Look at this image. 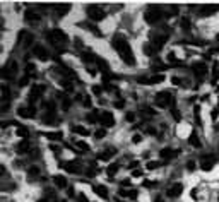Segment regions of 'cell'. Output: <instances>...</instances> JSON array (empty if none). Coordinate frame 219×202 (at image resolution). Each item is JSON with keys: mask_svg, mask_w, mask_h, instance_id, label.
Returning a JSON list of instances; mask_svg holds the SVG:
<instances>
[{"mask_svg": "<svg viewBox=\"0 0 219 202\" xmlns=\"http://www.w3.org/2000/svg\"><path fill=\"white\" fill-rule=\"evenodd\" d=\"M28 84H29V75H24V77L19 79V86H21V88H24V86H28Z\"/></svg>", "mask_w": 219, "mask_h": 202, "instance_id": "60d3db41", "label": "cell"}, {"mask_svg": "<svg viewBox=\"0 0 219 202\" xmlns=\"http://www.w3.org/2000/svg\"><path fill=\"white\" fill-rule=\"evenodd\" d=\"M38 202H50V201H48V199H39Z\"/></svg>", "mask_w": 219, "mask_h": 202, "instance_id": "94428289", "label": "cell"}, {"mask_svg": "<svg viewBox=\"0 0 219 202\" xmlns=\"http://www.w3.org/2000/svg\"><path fill=\"white\" fill-rule=\"evenodd\" d=\"M17 113H19V117H22V118H34L36 117V110L33 108V106H19V110H17Z\"/></svg>", "mask_w": 219, "mask_h": 202, "instance_id": "7c38bea8", "label": "cell"}, {"mask_svg": "<svg viewBox=\"0 0 219 202\" xmlns=\"http://www.w3.org/2000/svg\"><path fill=\"white\" fill-rule=\"evenodd\" d=\"M216 41H218V43H219V33H218V36H216Z\"/></svg>", "mask_w": 219, "mask_h": 202, "instance_id": "6125c7cd", "label": "cell"}, {"mask_svg": "<svg viewBox=\"0 0 219 202\" xmlns=\"http://www.w3.org/2000/svg\"><path fill=\"white\" fill-rule=\"evenodd\" d=\"M137 82L139 84H142V86H147V84H151V81H149V77H137Z\"/></svg>", "mask_w": 219, "mask_h": 202, "instance_id": "7bdbcfd3", "label": "cell"}, {"mask_svg": "<svg viewBox=\"0 0 219 202\" xmlns=\"http://www.w3.org/2000/svg\"><path fill=\"white\" fill-rule=\"evenodd\" d=\"M192 70H194V74H195V77L200 81V79H204V75L207 74V67H205L204 62H197V63L192 65Z\"/></svg>", "mask_w": 219, "mask_h": 202, "instance_id": "9c48e42d", "label": "cell"}, {"mask_svg": "<svg viewBox=\"0 0 219 202\" xmlns=\"http://www.w3.org/2000/svg\"><path fill=\"white\" fill-rule=\"evenodd\" d=\"M178 152H180V151H173V149L166 147V149H163V151L159 152V156H161V159H163V161H169V159H173Z\"/></svg>", "mask_w": 219, "mask_h": 202, "instance_id": "9a60e30c", "label": "cell"}, {"mask_svg": "<svg viewBox=\"0 0 219 202\" xmlns=\"http://www.w3.org/2000/svg\"><path fill=\"white\" fill-rule=\"evenodd\" d=\"M156 202H163V199H156Z\"/></svg>", "mask_w": 219, "mask_h": 202, "instance_id": "be15d7a7", "label": "cell"}, {"mask_svg": "<svg viewBox=\"0 0 219 202\" xmlns=\"http://www.w3.org/2000/svg\"><path fill=\"white\" fill-rule=\"evenodd\" d=\"M132 176H134V178H135V176H142V170H140V168L132 170Z\"/></svg>", "mask_w": 219, "mask_h": 202, "instance_id": "f6af8a7d", "label": "cell"}, {"mask_svg": "<svg viewBox=\"0 0 219 202\" xmlns=\"http://www.w3.org/2000/svg\"><path fill=\"white\" fill-rule=\"evenodd\" d=\"M180 24H182V29H183V31H188V29H190V26H192V24H190V21H188L187 17H183Z\"/></svg>", "mask_w": 219, "mask_h": 202, "instance_id": "f35d334b", "label": "cell"}, {"mask_svg": "<svg viewBox=\"0 0 219 202\" xmlns=\"http://www.w3.org/2000/svg\"><path fill=\"white\" fill-rule=\"evenodd\" d=\"M182 192H183V185L182 183H175L173 187L168 188V195H169V197H178Z\"/></svg>", "mask_w": 219, "mask_h": 202, "instance_id": "e0dca14e", "label": "cell"}, {"mask_svg": "<svg viewBox=\"0 0 219 202\" xmlns=\"http://www.w3.org/2000/svg\"><path fill=\"white\" fill-rule=\"evenodd\" d=\"M39 92H41V88H38V86H34V88L31 89V92H29V103H31V105L39 98Z\"/></svg>", "mask_w": 219, "mask_h": 202, "instance_id": "cb8c5ba5", "label": "cell"}, {"mask_svg": "<svg viewBox=\"0 0 219 202\" xmlns=\"http://www.w3.org/2000/svg\"><path fill=\"white\" fill-rule=\"evenodd\" d=\"M9 94H10V92H9V88L3 84V86H2V101H3V103L9 99Z\"/></svg>", "mask_w": 219, "mask_h": 202, "instance_id": "8d00e7d4", "label": "cell"}, {"mask_svg": "<svg viewBox=\"0 0 219 202\" xmlns=\"http://www.w3.org/2000/svg\"><path fill=\"white\" fill-rule=\"evenodd\" d=\"M132 142H134V144L140 142V135H134V137H132Z\"/></svg>", "mask_w": 219, "mask_h": 202, "instance_id": "11a10c76", "label": "cell"}, {"mask_svg": "<svg viewBox=\"0 0 219 202\" xmlns=\"http://www.w3.org/2000/svg\"><path fill=\"white\" fill-rule=\"evenodd\" d=\"M53 9H55V12H56V16H65L69 10H70V5L69 3H56V5H53Z\"/></svg>", "mask_w": 219, "mask_h": 202, "instance_id": "2e32d148", "label": "cell"}, {"mask_svg": "<svg viewBox=\"0 0 219 202\" xmlns=\"http://www.w3.org/2000/svg\"><path fill=\"white\" fill-rule=\"evenodd\" d=\"M33 55L36 57V58H39L41 62H46L48 58H50V53L46 52V48L45 46H41V45H36L34 48H33Z\"/></svg>", "mask_w": 219, "mask_h": 202, "instance_id": "ba28073f", "label": "cell"}, {"mask_svg": "<svg viewBox=\"0 0 219 202\" xmlns=\"http://www.w3.org/2000/svg\"><path fill=\"white\" fill-rule=\"evenodd\" d=\"M9 110V105H7V103H3V105H2V111H7Z\"/></svg>", "mask_w": 219, "mask_h": 202, "instance_id": "680465c9", "label": "cell"}, {"mask_svg": "<svg viewBox=\"0 0 219 202\" xmlns=\"http://www.w3.org/2000/svg\"><path fill=\"white\" fill-rule=\"evenodd\" d=\"M159 166H161L159 161H149V163H147V168H149V170H156V168H159Z\"/></svg>", "mask_w": 219, "mask_h": 202, "instance_id": "ee69618b", "label": "cell"}, {"mask_svg": "<svg viewBox=\"0 0 219 202\" xmlns=\"http://www.w3.org/2000/svg\"><path fill=\"white\" fill-rule=\"evenodd\" d=\"M171 81H173V84H180V82H182V81H180V79H178V77H173V79H171Z\"/></svg>", "mask_w": 219, "mask_h": 202, "instance_id": "6f0895ef", "label": "cell"}, {"mask_svg": "<svg viewBox=\"0 0 219 202\" xmlns=\"http://www.w3.org/2000/svg\"><path fill=\"white\" fill-rule=\"evenodd\" d=\"M53 183L58 187V188H67V178L62 176V175H55L53 176Z\"/></svg>", "mask_w": 219, "mask_h": 202, "instance_id": "ffe728a7", "label": "cell"}, {"mask_svg": "<svg viewBox=\"0 0 219 202\" xmlns=\"http://www.w3.org/2000/svg\"><path fill=\"white\" fill-rule=\"evenodd\" d=\"M142 113H144V115H154V110H152V108H146V106H144V108H142Z\"/></svg>", "mask_w": 219, "mask_h": 202, "instance_id": "c3c4849f", "label": "cell"}, {"mask_svg": "<svg viewBox=\"0 0 219 202\" xmlns=\"http://www.w3.org/2000/svg\"><path fill=\"white\" fill-rule=\"evenodd\" d=\"M144 187H146V188H154L156 183H154V182H144Z\"/></svg>", "mask_w": 219, "mask_h": 202, "instance_id": "f907efd6", "label": "cell"}, {"mask_svg": "<svg viewBox=\"0 0 219 202\" xmlns=\"http://www.w3.org/2000/svg\"><path fill=\"white\" fill-rule=\"evenodd\" d=\"M96 55H91V53H82V60L86 62V63H91V62H96Z\"/></svg>", "mask_w": 219, "mask_h": 202, "instance_id": "836d02e7", "label": "cell"}, {"mask_svg": "<svg viewBox=\"0 0 219 202\" xmlns=\"http://www.w3.org/2000/svg\"><path fill=\"white\" fill-rule=\"evenodd\" d=\"M72 132L74 134H79V135H89V130L86 129V127H81V125H74Z\"/></svg>", "mask_w": 219, "mask_h": 202, "instance_id": "83f0119b", "label": "cell"}, {"mask_svg": "<svg viewBox=\"0 0 219 202\" xmlns=\"http://www.w3.org/2000/svg\"><path fill=\"white\" fill-rule=\"evenodd\" d=\"M111 45H113V48L118 52V55L120 58L127 63V65H135V57L132 53V48H130V45H128V41L125 39V36H122V34H115L113 39H111Z\"/></svg>", "mask_w": 219, "mask_h": 202, "instance_id": "6da1fadb", "label": "cell"}, {"mask_svg": "<svg viewBox=\"0 0 219 202\" xmlns=\"http://www.w3.org/2000/svg\"><path fill=\"white\" fill-rule=\"evenodd\" d=\"M63 168H65V170H67L69 173H74V175L81 171V168H79V165H77L75 161H70V163H65V165H63Z\"/></svg>", "mask_w": 219, "mask_h": 202, "instance_id": "44dd1931", "label": "cell"}, {"mask_svg": "<svg viewBox=\"0 0 219 202\" xmlns=\"http://www.w3.org/2000/svg\"><path fill=\"white\" fill-rule=\"evenodd\" d=\"M45 137H48L50 141H58V139H62L63 135H62V132H45L43 134Z\"/></svg>", "mask_w": 219, "mask_h": 202, "instance_id": "4316f807", "label": "cell"}, {"mask_svg": "<svg viewBox=\"0 0 219 202\" xmlns=\"http://www.w3.org/2000/svg\"><path fill=\"white\" fill-rule=\"evenodd\" d=\"M86 14H87V17L94 21V22H98V21H103L105 16H106V12L99 7V5H87L86 7Z\"/></svg>", "mask_w": 219, "mask_h": 202, "instance_id": "277c9868", "label": "cell"}, {"mask_svg": "<svg viewBox=\"0 0 219 202\" xmlns=\"http://www.w3.org/2000/svg\"><path fill=\"white\" fill-rule=\"evenodd\" d=\"M28 149H29V142H28V139H22V141L17 144V147H16V151H17L19 154H24Z\"/></svg>", "mask_w": 219, "mask_h": 202, "instance_id": "603a6c76", "label": "cell"}, {"mask_svg": "<svg viewBox=\"0 0 219 202\" xmlns=\"http://www.w3.org/2000/svg\"><path fill=\"white\" fill-rule=\"evenodd\" d=\"M96 63H98L99 70H101V72L105 74V77H108V75H110V65H108V63H106V62H105L103 58H99V57L96 58Z\"/></svg>", "mask_w": 219, "mask_h": 202, "instance_id": "ac0fdd59", "label": "cell"}, {"mask_svg": "<svg viewBox=\"0 0 219 202\" xmlns=\"http://www.w3.org/2000/svg\"><path fill=\"white\" fill-rule=\"evenodd\" d=\"M149 81H151V84H159V82H163L164 81V75L163 74H156V75L149 77Z\"/></svg>", "mask_w": 219, "mask_h": 202, "instance_id": "4dcf8cb0", "label": "cell"}, {"mask_svg": "<svg viewBox=\"0 0 219 202\" xmlns=\"http://www.w3.org/2000/svg\"><path fill=\"white\" fill-rule=\"evenodd\" d=\"M216 12H219V5H204V7L199 9V16L200 17H209V16H212Z\"/></svg>", "mask_w": 219, "mask_h": 202, "instance_id": "8fae6325", "label": "cell"}, {"mask_svg": "<svg viewBox=\"0 0 219 202\" xmlns=\"http://www.w3.org/2000/svg\"><path fill=\"white\" fill-rule=\"evenodd\" d=\"M82 98H84V101H82L84 106H91V98L89 96H82Z\"/></svg>", "mask_w": 219, "mask_h": 202, "instance_id": "681fc988", "label": "cell"}, {"mask_svg": "<svg viewBox=\"0 0 219 202\" xmlns=\"http://www.w3.org/2000/svg\"><path fill=\"white\" fill-rule=\"evenodd\" d=\"M194 113H195V122H197V125H200V108L195 106V108H194Z\"/></svg>", "mask_w": 219, "mask_h": 202, "instance_id": "b9f144b4", "label": "cell"}, {"mask_svg": "<svg viewBox=\"0 0 219 202\" xmlns=\"http://www.w3.org/2000/svg\"><path fill=\"white\" fill-rule=\"evenodd\" d=\"M219 79V67L218 63H214V67H212V75H211V84H216Z\"/></svg>", "mask_w": 219, "mask_h": 202, "instance_id": "f546056e", "label": "cell"}, {"mask_svg": "<svg viewBox=\"0 0 219 202\" xmlns=\"http://www.w3.org/2000/svg\"><path fill=\"white\" fill-rule=\"evenodd\" d=\"M115 106H116V108H123V106H125V101H123V99H122V101H116Z\"/></svg>", "mask_w": 219, "mask_h": 202, "instance_id": "db71d44e", "label": "cell"}, {"mask_svg": "<svg viewBox=\"0 0 219 202\" xmlns=\"http://www.w3.org/2000/svg\"><path fill=\"white\" fill-rule=\"evenodd\" d=\"M122 197H130V199H135L137 197V190H120Z\"/></svg>", "mask_w": 219, "mask_h": 202, "instance_id": "1f68e13d", "label": "cell"}, {"mask_svg": "<svg viewBox=\"0 0 219 202\" xmlns=\"http://www.w3.org/2000/svg\"><path fill=\"white\" fill-rule=\"evenodd\" d=\"M28 175H29V176H38V175H39V166H31V168L28 170Z\"/></svg>", "mask_w": 219, "mask_h": 202, "instance_id": "74e56055", "label": "cell"}, {"mask_svg": "<svg viewBox=\"0 0 219 202\" xmlns=\"http://www.w3.org/2000/svg\"><path fill=\"white\" fill-rule=\"evenodd\" d=\"M39 19H41V16H39V12H36L34 9H28V10L24 12V21L29 22V24L39 22Z\"/></svg>", "mask_w": 219, "mask_h": 202, "instance_id": "30bf717a", "label": "cell"}, {"mask_svg": "<svg viewBox=\"0 0 219 202\" xmlns=\"http://www.w3.org/2000/svg\"><path fill=\"white\" fill-rule=\"evenodd\" d=\"M105 135H106V129H98L94 132V137H96V139H103Z\"/></svg>", "mask_w": 219, "mask_h": 202, "instance_id": "ab89813d", "label": "cell"}, {"mask_svg": "<svg viewBox=\"0 0 219 202\" xmlns=\"http://www.w3.org/2000/svg\"><path fill=\"white\" fill-rule=\"evenodd\" d=\"M92 190H94V194H98L101 199H108V188H106V187H103V185H94Z\"/></svg>", "mask_w": 219, "mask_h": 202, "instance_id": "d6986e66", "label": "cell"}, {"mask_svg": "<svg viewBox=\"0 0 219 202\" xmlns=\"http://www.w3.org/2000/svg\"><path fill=\"white\" fill-rule=\"evenodd\" d=\"M166 39H168V34H152L149 43H152V45H154V46L159 50L164 43H166Z\"/></svg>", "mask_w": 219, "mask_h": 202, "instance_id": "5bb4252c", "label": "cell"}, {"mask_svg": "<svg viewBox=\"0 0 219 202\" xmlns=\"http://www.w3.org/2000/svg\"><path fill=\"white\" fill-rule=\"evenodd\" d=\"M188 142H190L194 147H200V141H199V135H197V132H192V134H190V137H188Z\"/></svg>", "mask_w": 219, "mask_h": 202, "instance_id": "484cf974", "label": "cell"}, {"mask_svg": "<svg viewBox=\"0 0 219 202\" xmlns=\"http://www.w3.org/2000/svg\"><path fill=\"white\" fill-rule=\"evenodd\" d=\"M46 39H48V43H52V46L53 48H56V50H63V46L67 45V41H69V38H67V34L62 31V29H56V28H53V29H50V31H46Z\"/></svg>", "mask_w": 219, "mask_h": 202, "instance_id": "7a4b0ae2", "label": "cell"}, {"mask_svg": "<svg viewBox=\"0 0 219 202\" xmlns=\"http://www.w3.org/2000/svg\"><path fill=\"white\" fill-rule=\"evenodd\" d=\"M171 113H173V118H175V120H180V118H182V115L178 113L176 108H171Z\"/></svg>", "mask_w": 219, "mask_h": 202, "instance_id": "bcb514c9", "label": "cell"}, {"mask_svg": "<svg viewBox=\"0 0 219 202\" xmlns=\"http://www.w3.org/2000/svg\"><path fill=\"white\" fill-rule=\"evenodd\" d=\"M194 166H195V165H194V163H192V161H190V163H188V165H187V168H188V170H190V171H192V170H194Z\"/></svg>", "mask_w": 219, "mask_h": 202, "instance_id": "91938a15", "label": "cell"}, {"mask_svg": "<svg viewBox=\"0 0 219 202\" xmlns=\"http://www.w3.org/2000/svg\"><path fill=\"white\" fill-rule=\"evenodd\" d=\"M218 201H219V195H218Z\"/></svg>", "mask_w": 219, "mask_h": 202, "instance_id": "e7e4bbea", "label": "cell"}, {"mask_svg": "<svg viewBox=\"0 0 219 202\" xmlns=\"http://www.w3.org/2000/svg\"><path fill=\"white\" fill-rule=\"evenodd\" d=\"M125 118H127L128 122H134V120H135V115H134V113H127V117H125Z\"/></svg>", "mask_w": 219, "mask_h": 202, "instance_id": "f5cc1de1", "label": "cell"}, {"mask_svg": "<svg viewBox=\"0 0 219 202\" xmlns=\"http://www.w3.org/2000/svg\"><path fill=\"white\" fill-rule=\"evenodd\" d=\"M99 118H101V111L99 110H94L92 111V113H89V115H87V120H89V122H99Z\"/></svg>", "mask_w": 219, "mask_h": 202, "instance_id": "f1b7e54d", "label": "cell"}, {"mask_svg": "<svg viewBox=\"0 0 219 202\" xmlns=\"http://www.w3.org/2000/svg\"><path fill=\"white\" fill-rule=\"evenodd\" d=\"M161 17H163V10H161L159 5H149V7H147L146 16H144L146 22H149V24H156Z\"/></svg>", "mask_w": 219, "mask_h": 202, "instance_id": "3957f363", "label": "cell"}, {"mask_svg": "<svg viewBox=\"0 0 219 202\" xmlns=\"http://www.w3.org/2000/svg\"><path fill=\"white\" fill-rule=\"evenodd\" d=\"M99 123L103 127H113L115 125V117L111 111H101V118H99Z\"/></svg>", "mask_w": 219, "mask_h": 202, "instance_id": "52a82bcc", "label": "cell"}, {"mask_svg": "<svg viewBox=\"0 0 219 202\" xmlns=\"http://www.w3.org/2000/svg\"><path fill=\"white\" fill-rule=\"evenodd\" d=\"M116 171H118V165H116V163H111V165L108 166V170H106L108 176H115V175H116Z\"/></svg>", "mask_w": 219, "mask_h": 202, "instance_id": "d6a6232c", "label": "cell"}, {"mask_svg": "<svg viewBox=\"0 0 219 202\" xmlns=\"http://www.w3.org/2000/svg\"><path fill=\"white\" fill-rule=\"evenodd\" d=\"M113 154H115V149H106V151L99 152V154H98V158H99L101 161H108V159L113 158Z\"/></svg>", "mask_w": 219, "mask_h": 202, "instance_id": "7402d4cb", "label": "cell"}, {"mask_svg": "<svg viewBox=\"0 0 219 202\" xmlns=\"http://www.w3.org/2000/svg\"><path fill=\"white\" fill-rule=\"evenodd\" d=\"M92 92H94V94H101V92H103V88H101V86H92Z\"/></svg>", "mask_w": 219, "mask_h": 202, "instance_id": "7dc6e473", "label": "cell"}, {"mask_svg": "<svg viewBox=\"0 0 219 202\" xmlns=\"http://www.w3.org/2000/svg\"><path fill=\"white\" fill-rule=\"evenodd\" d=\"M17 135H19V137H24V139H28V135H29V130L26 129V127H19V129H17Z\"/></svg>", "mask_w": 219, "mask_h": 202, "instance_id": "d590c367", "label": "cell"}, {"mask_svg": "<svg viewBox=\"0 0 219 202\" xmlns=\"http://www.w3.org/2000/svg\"><path fill=\"white\" fill-rule=\"evenodd\" d=\"M75 146H77L79 151H84V152H87V151H89V146H87L84 141H77V142H75Z\"/></svg>", "mask_w": 219, "mask_h": 202, "instance_id": "e575fe53", "label": "cell"}, {"mask_svg": "<svg viewBox=\"0 0 219 202\" xmlns=\"http://www.w3.org/2000/svg\"><path fill=\"white\" fill-rule=\"evenodd\" d=\"M16 70H17V63H16V62H9V63L3 67V72H2V75H3L5 79H9V77L16 75Z\"/></svg>", "mask_w": 219, "mask_h": 202, "instance_id": "4fadbf2b", "label": "cell"}, {"mask_svg": "<svg viewBox=\"0 0 219 202\" xmlns=\"http://www.w3.org/2000/svg\"><path fill=\"white\" fill-rule=\"evenodd\" d=\"M158 52H159V50H158L152 43H146V45H144V53H146V55H156Z\"/></svg>", "mask_w": 219, "mask_h": 202, "instance_id": "d4e9b609", "label": "cell"}, {"mask_svg": "<svg viewBox=\"0 0 219 202\" xmlns=\"http://www.w3.org/2000/svg\"><path fill=\"white\" fill-rule=\"evenodd\" d=\"M156 105L158 106H161V108H168V106H171L173 108V105H175V98L169 94V92H158L156 94Z\"/></svg>", "mask_w": 219, "mask_h": 202, "instance_id": "5b68a950", "label": "cell"}, {"mask_svg": "<svg viewBox=\"0 0 219 202\" xmlns=\"http://www.w3.org/2000/svg\"><path fill=\"white\" fill-rule=\"evenodd\" d=\"M216 161H218V158L214 154H205V156H202V159H200V168L204 171H211L214 168V165H216Z\"/></svg>", "mask_w": 219, "mask_h": 202, "instance_id": "8992f818", "label": "cell"}, {"mask_svg": "<svg viewBox=\"0 0 219 202\" xmlns=\"http://www.w3.org/2000/svg\"><path fill=\"white\" fill-rule=\"evenodd\" d=\"M77 199H79V202H89V201H87V197H86V195H82V194H81Z\"/></svg>", "mask_w": 219, "mask_h": 202, "instance_id": "9f6ffc18", "label": "cell"}, {"mask_svg": "<svg viewBox=\"0 0 219 202\" xmlns=\"http://www.w3.org/2000/svg\"><path fill=\"white\" fill-rule=\"evenodd\" d=\"M34 70H36V67H34L33 63H29V65H28V72H29V74H34Z\"/></svg>", "mask_w": 219, "mask_h": 202, "instance_id": "816d5d0a", "label": "cell"}]
</instances>
